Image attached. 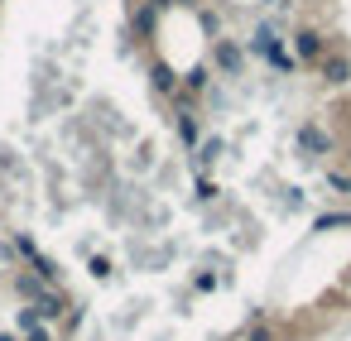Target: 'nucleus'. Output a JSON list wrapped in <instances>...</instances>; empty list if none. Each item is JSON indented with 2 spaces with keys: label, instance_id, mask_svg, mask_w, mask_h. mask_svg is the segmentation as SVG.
Here are the masks:
<instances>
[{
  "label": "nucleus",
  "instance_id": "f257e3e1",
  "mask_svg": "<svg viewBox=\"0 0 351 341\" xmlns=\"http://www.w3.org/2000/svg\"><path fill=\"white\" fill-rule=\"evenodd\" d=\"M289 53L298 58V68H317V63L332 53V39H327V29H317V25H298V29L289 34Z\"/></svg>",
  "mask_w": 351,
  "mask_h": 341
},
{
  "label": "nucleus",
  "instance_id": "f03ea898",
  "mask_svg": "<svg viewBox=\"0 0 351 341\" xmlns=\"http://www.w3.org/2000/svg\"><path fill=\"white\" fill-rule=\"evenodd\" d=\"M293 140H298V154H303V159H327V154L337 149V135H332L322 121H303Z\"/></svg>",
  "mask_w": 351,
  "mask_h": 341
},
{
  "label": "nucleus",
  "instance_id": "7ed1b4c3",
  "mask_svg": "<svg viewBox=\"0 0 351 341\" xmlns=\"http://www.w3.org/2000/svg\"><path fill=\"white\" fill-rule=\"evenodd\" d=\"M212 73L217 77H245V49L236 39H212Z\"/></svg>",
  "mask_w": 351,
  "mask_h": 341
},
{
  "label": "nucleus",
  "instance_id": "20e7f679",
  "mask_svg": "<svg viewBox=\"0 0 351 341\" xmlns=\"http://www.w3.org/2000/svg\"><path fill=\"white\" fill-rule=\"evenodd\" d=\"M173 130H178V144H183V149H197V140L207 135V125H202V111H197V106H188V111H173Z\"/></svg>",
  "mask_w": 351,
  "mask_h": 341
},
{
  "label": "nucleus",
  "instance_id": "39448f33",
  "mask_svg": "<svg viewBox=\"0 0 351 341\" xmlns=\"http://www.w3.org/2000/svg\"><path fill=\"white\" fill-rule=\"evenodd\" d=\"M159 5H149V0H145V5H135L130 10V34H135V44H149L154 34H159Z\"/></svg>",
  "mask_w": 351,
  "mask_h": 341
},
{
  "label": "nucleus",
  "instance_id": "423d86ee",
  "mask_svg": "<svg viewBox=\"0 0 351 341\" xmlns=\"http://www.w3.org/2000/svg\"><path fill=\"white\" fill-rule=\"evenodd\" d=\"M289 39L279 34V25L274 20H265V25H255V34H250V44H245V53H255V58H269L274 49H284Z\"/></svg>",
  "mask_w": 351,
  "mask_h": 341
},
{
  "label": "nucleus",
  "instance_id": "0eeeda50",
  "mask_svg": "<svg viewBox=\"0 0 351 341\" xmlns=\"http://www.w3.org/2000/svg\"><path fill=\"white\" fill-rule=\"evenodd\" d=\"M34 307H39V317L53 327V322H63V317H68V307H73V303H68V293H63L58 283H49V288L34 298Z\"/></svg>",
  "mask_w": 351,
  "mask_h": 341
},
{
  "label": "nucleus",
  "instance_id": "6e6552de",
  "mask_svg": "<svg viewBox=\"0 0 351 341\" xmlns=\"http://www.w3.org/2000/svg\"><path fill=\"white\" fill-rule=\"evenodd\" d=\"M317 77H322L327 87H346V82H351V53H337V49H332V53L317 63Z\"/></svg>",
  "mask_w": 351,
  "mask_h": 341
},
{
  "label": "nucleus",
  "instance_id": "1a4fd4ad",
  "mask_svg": "<svg viewBox=\"0 0 351 341\" xmlns=\"http://www.w3.org/2000/svg\"><path fill=\"white\" fill-rule=\"evenodd\" d=\"M212 77H217V73H212V63H193V68H183V73H178V87H183V92H193V97L202 101V92L212 87Z\"/></svg>",
  "mask_w": 351,
  "mask_h": 341
},
{
  "label": "nucleus",
  "instance_id": "9d476101",
  "mask_svg": "<svg viewBox=\"0 0 351 341\" xmlns=\"http://www.w3.org/2000/svg\"><path fill=\"white\" fill-rule=\"evenodd\" d=\"M221 154H226V144H221L217 135H202V140H197V149H193V173H207Z\"/></svg>",
  "mask_w": 351,
  "mask_h": 341
},
{
  "label": "nucleus",
  "instance_id": "9b49d317",
  "mask_svg": "<svg viewBox=\"0 0 351 341\" xmlns=\"http://www.w3.org/2000/svg\"><path fill=\"white\" fill-rule=\"evenodd\" d=\"M149 87H154V97H164V101H169V97L178 92V73L159 58V63H149Z\"/></svg>",
  "mask_w": 351,
  "mask_h": 341
},
{
  "label": "nucleus",
  "instance_id": "f8f14e48",
  "mask_svg": "<svg viewBox=\"0 0 351 341\" xmlns=\"http://www.w3.org/2000/svg\"><path fill=\"white\" fill-rule=\"evenodd\" d=\"M44 288H49V283H44V279H39L34 269H20V274H15V293H20L25 303H34V298H39Z\"/></svg>",
  "mask_w": 351,
  "mask_h": 341
},
{
  "label": "nucleus",
  "instance_id": "ddd939ff",
  "mask_svg": "<svg viewBox=\"0 0 351 341\" xmlns=\"http://www.w3.org/2000/svg\"><path fill=\"white\" fill-rule=\"evenodd\" d=\"M313 231H351V207L346 212H317L313 216Z\"/></svg>",
  "mask_w": 351,
  "mask_h": 341
},
{
  "label": "nucleus",
  "instance_id": "4468645a",
  "mask_svg": "<svg viewBox=\"0 0 351 341\" xmlns=\"http://www.w3.org/2000/svg\"><path fill=\"white\" fill-rule=\"evenodd\" d=\"M265 63H269V73H279V77H293V73H298V58L289 53V44H284V49H274Z\"/></svg>",
  "mask_w": 351,
  "mask_h": 341
},
{
  "label": "nucleus",
  "instance_id": "2eb2a0df",
  "mask_svg": "<svg viewBox=\"0 0 351 341\" xmlns=\"http://www.w3.org/2000/svg\"><path fill=\"white\" fill-rule=\"evenodd\" d=\"M193 197H197L202 207H212V202L221 197V188H217V183H212L207 173H197V178H193Z\"/></svg>",
  "mask_w": 351,
  "mask_h": 341
},
{
  "label": "nucleus",
  "instance_id": "dca6fc26",
  "mask_svg": "<svg viewBox=\"0 0 351 341\" xmlns=\"http://www.w3.org/2000/svg\"><path fill=\"white\" fill-rule=\"evenodd\" d=\"M327 188L351 202V168H327Z\"/></svg>",
  "mask_w": 351,
  "mask_h": 341
},
{
  "label": "nucleus",
  "instance_id": "f3484780",
  "mask_svg": "<svg viewBox=\"0 0 351 341\" xmlns=\"http://www.w3.org/2000/svg\"><path fill=\"white\" fill-rule=\"evenodd\" d=\"M197 25L207 29V39H221V15L212 5H197Z\"/></svg>",
  "mask_w": 351,
  "mask_h": 341
},
{
  "label": "nucleus",
  "instance_id": "a211bd4d",
  "mask_svg": "<svg viewBox=\"0 0 351 341\" xmlns=\"http://www.w3.org/2000/svg\"><path fill=\"white\" fill-rule=\"evenodd\" d=\"M29 269H34L44 283H58V260H49V255H34V260H29Z\"/></svg>",
  "mask_w": 351,
  "mask_h": 341
},
{
  "label": "nucleus",
  "instance_id": "6ab92c4d",
  "mask_svg": "<svg viewBox=\"0 0 351 341\" xmlns=\"http://www.w3.org/2000/svg\"><path fill=\"white\" fill-rule=\"evenodd\" d=\"M10 240H15V250H20V260H25V264H29V260H34V255H44V250H39V245H34V236H25V231H15V236H10Z\"/></svg>",
  "mask_w": 351,
  "mask_h": 341
},
{
  "label": "nucleus",
  "instance_id": "aec40b11",
  "mask_svg": "<svg viewBox=\"0 0 351 341\" xmlns=\"http://www.w3.org/2000/svg\"><path fill=\"white\" fill-rule=\"evenodd\" d=\"M245 341H279V331H274L265 317H255V322H250V331H245Z\"/></svg>",
  "mask_w": 351,
  "mask_h": 341
},
{
  "label": "nucleus",
  "instance_id": "412c9836",
  "mask_svg": "<svg viewBox=\"0 0 351 341\" xmlns=\"http://www.w3.org/2000/svg\"><path fill=\"white\" fill-rule=\"evenodd\" d=\"M39 322H44V317H39V307H34V303H25V307L15 312V327H20V331H29V327H39Z\"/></svg>",
  "mask_w": 351,
  "mask_h": 341
},
{
  "label": "nucleus",
  "instance_id": "4be33fe9",
  "mask_svg": "<svg viewBox=\"0 0 351 341\" xmlns=\"http://www.w3.org/2000/svg\"><path fill=\"white\" fill-rule=\"evenodd\" d=\"M87 269H92V279H101V283H106V279H111V274H116V269H111V260H106V255H92V260H87Z\"/></svg>",
  "mask_w": 351,
  "mask_h": 341
},
{
  "label": "nucleus",
  "instance_id": "5701e85b",
  "mask_svg": "<svg viewBox=\"0 0 351 341\" xmlns=\"http://www.w3.org/2000/svg\"><path fill=\"white\" fill-rule=\"evenodd\" d=\"M217 283H221V279H217L212 269H197V274H193V288H197V293H212Z\"/></svg>",
  "mask_w": 351,
  "mask_h": 341
},
{
  "label": "nucleus",
  "instance_id": "b1692460",
  "mask_svg": "<svg viewBox=\"0 0 351 341\" xmlns=\"http://www.w3.org/2000/svg\"><path fill=\"white\" fill-rule=\"evenodd\" d=\"M20 341H58V336H53V327H49V322H39V327L20 331Z\"/></svg>",
  "mask_w": 351,
  "mask_h": 341
},
{
  "label": "nucleus",
  "instance_id": "393cba45",
  "mask_svg": "<svg viewBox=\"0 0 351 341\" xmlns=\"http://www.w3.org/2000/svg\"><path fill=\"white\" fill-rule=\"evenodd\" d=\"M0 264H5V269H20V250H15V240H0Z\"/></svg>",
  "mask_w": 351,
  "mask_h": 341
},
{
  "label": "nucleus",
  "instance_id": "a878e982",
  "mask_svg": "<svg viewBox=\"0 0 351 341\" xmlns=\"http://www.w3.org/2000/svg\"><path fill=\"white\" fill-rule=\"evenodd\" d=\"M149 5H159V10H178V5H193V10H197L202 0H149Z\"/></svg>",
  "mask_w": 351,
  "mask_h": 341
},
{
  "label": "nucleus",
  "instance_id": "bb28decb",
  "mask_svg": "<svg viewBox=\"0 0 351 341\" xmlns=\"http://www.w3.org/2000/svg\"><path fill=\"white\" fill-rule=\"evenodd\" d=\"M0 341H20V331H0Z\"/></svg>",
  "mask_w": 351,
  "mask_h": 341
},
{
  "label": "nucleus",
  "instance_id": "cd10ccee",
  "mask_svg": "<svg viewBox=\"0 0 351 341\" xmlns=\"http://www.w3.org/2000/svg\"><path fill=\"white\" fill-rule=\"evenodd\" d=\"M341 288H346V293H351V269H346V274H341Z\"/></svg>",
  "mask_w": 351,
  "mask_h": 341
},
{
  "label": "nucleus",
  "instance_id": "c85d7f7f",
  "mask_svg": "<svg viewBox=\"0 0 351 341\" xmlns=\"http://www.w3.org/2000/svg\"><path fill=\"white\" fill-rule=\"evenodd\" d=\"M265 5H284V0H265Z\"/></svg>",
  "mask_w": 351,
  "mask_h": 341
},
{
  "label": "nucleus",
  "instance_id": "c756f323",
  "mask_svg": "<svg viewBox=\"0 0 351 341\" xmlns=\"http://www.w3.org/2000/svg\"><path fill=\"white\" fill-rule=\"evenodd\" d=\"M346 159H351V154H346Z\"/></svg>",
  "mask_w": 351,
  "mask_h": 341
}]
</instances>
